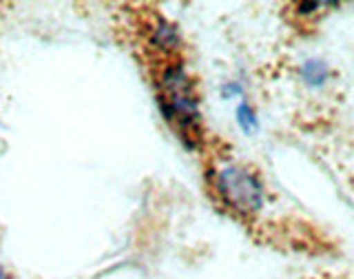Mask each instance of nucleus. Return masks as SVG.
<instances>
[{"label": "nucleus", "instance_id": "1", "mask_svg": "<svg viewBox=\"0 0 354 279\" xmlns=\"http://www.w3.org/2000/svg\"><path fill=\"white\" fill-rule=\"evenodd\" d=\"M160 102L164 116L186 142L199 138V107L197 96L184 66L171 64L160 75Z\"/></svg>", "mask_w": 354, "mask_h": 279}, {"label": "nucleus", "instance_id": "2", "mask_svg": "<svg viewBox=\"0 0 354 279\" xmlns=\"http://www.w3.org/2000/svg\"><path fill=\"white\" fill-rule=\"evenodd\" d=\"M215 186L221 199L239 213H254L263 204V188L259 180L243 166H221L215 175Z\"/></svg>", "mask_w": 354, "mask_h": 279}, {"label": "nucleus", "instance_id": "3", "mask_svg": "<svg viewBox=\"0 0 354 279\" xmlns=\"http://www.w3.org/2000/svg\"><path fill=\"white\" fill-rule=\"evenodd\" d=\"M328 75H330L328 66H326V62H321V60H308L301 66V78L308 84H313V87L324 84L328 80Z\"/></svg>", "mask_w": 354, "mask_h": 279}, {"label": "nucleus", "instance_id": "4", "mask_svg": "<svg viewBox=\"0 0 354 279\" xmlns=\"http://www.w3.org/2000/svg\"><path fill=\"white\" fill-rule=\"evenodd\" d=\"M237 122L241 125V129L246 133H252L254 129H257V116H254V111L250 105L241 102L239 109H237Z\"/></svg>", "mask_w": 354, "mask_h": 279}, {"label": "nucleus", "instance_id": "5", "mask_svg": "<svg viewBox=\"0 0 354 279\" xmlns=\"http://www.w3.org/2000/svg\"><path fill=\"white\" fill-rule=\"evenodd\" d=\"M0 279H9V277H7V273H5L3 269H0Z\"/></svg>", "mask_w": 354, "mask_h": 279}]
</instances>
